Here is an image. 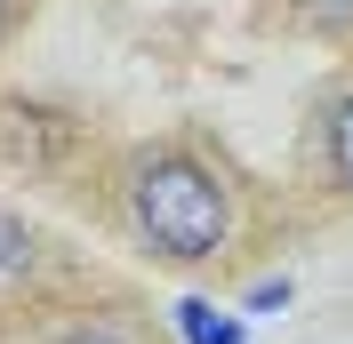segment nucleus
<instances>
[{
	"instance_id": "f257e3e1",
	"label": "nucleus",
	"mask_w": 353,
	"mask_h": 344,
	"mask_svg": "<svg viewBox=\"0 0 353 344\" xmlns=\"http://www.w3.org/2000/svg\"><path fill=\"white\" fill-rule=\"evenodd\" d=\"M129 216L137 233L153 240L161 257L193 264V257H217L225 248V184L209 169H193V160H145L129 184Z\"/></svg>"
},
{
	"instance_id": "f03ea898",
	"label": "nucleus",
	"mask_w": 353,
	"mask_h": 344,
	"mask_svg": "<svg viewBox=\"0 0 353 344\" xmlns=\"http://www.w3.org/2000/svg\"><path fill=\"white\" fill-rule=\"evenodd\" d=\"M176 336L185 344H249V328L233 321V312H217L209 297H185L176 304Z\"/></svg>"
},
{
	"instance_id": "7ed1b4c3",
	"label": "nucleus",
	"mask_w": 353,
	"mask_h": 344,
	"mask_svg": "<svg viewBox=\"0 0 353 344\" xmlns=\"http://www.w3.org/2000/svg\"><path fill=\"white\" fill-rule=\"evenodd\" d=\"M24 272H32V233H24L17 216L0 208V288H17Z\"/></svg>"
},
{
	"instance_id": "20e7f679",
	"label": "nucleus",
	"mask_w": 353,
	"mask_h": 344,
	"mask_svg": "<svg viewBox=\"0 0 353 344\" xmlns=\"http://www.w3.org/2000/svg\"><path fill=\"white\" fill-rule=\"evenodd\" d=\"M330 169H337V184L353 193V96L337 105V120H330Z\"/></svg>"
},
{
	"instance_id": "39448f33",
	"label": "nucleus",
	"mask_w": 353,
	"mask_h": 344,
	"mask_svg": "<svg viewBox=\"0 0 353 344\" xmlns=\"http://www.w3.org/2000/svg\"><path fill=\"white\" fill-rule=\"evenodd\" d=\"M305 24H321V32H337V24H353V0H289Z\"/></svg>"
},
{
	"instance_id": "423d86ee",
	"label": "nucleus",
	"mask_w": 353,
	"mask_h": 344,
	"mask_svg": "<svg viewBox=\"0 0 353 344\" xmlns=\"http://www.w3.org/2000/svg\"><path fill=\"white\" fill-rule=\"evenodd\" d=\"M289 304V280H257V288H249V312H281Z\"/></svg>"
},
{
	"instance_id": "0eeeda50",
	"label": "nucleus",
	"mask_w": 353,
	"mask_h": 344,
	"mask_svg": "<svg viewBox=\"0 0 353 344\" xmlns=\"http://www.w3.org/2000/svg\"><path fill=\"white\" fill-rule=\"evenodd\" d=\"M65 344H121V336H112V328H72Z\"/></svg>"
},
{
	"instance_id": "6e6552de",
	"label": "nucleus",
	"mask_w": 353,
	"mask_h": 344,
	"mask_svg": "<svg viewBox=\"0 0 353 344\" xmlns=\"http://www.w3.org/2000/svg\"><path fill=\"white\" fill-rule=\"evenodd\" d=\"M0 24H8V0H0Z\"/></svg>"
}]
</instances>
